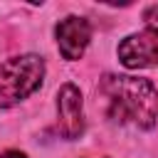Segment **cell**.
I'll return each instance as SVG.
<instances>
[{
	"label": "cell",
	"instance_id": "1",
	"mask_svg": "<svg viewBox=\"0 0 158 158\" xmlns=\"http://www.w3.org/2000/svg\"><path fill=\"white\" fill-rule=\"evenodd\" d=\"M106 96V114L118 123H133L138 128L156 126L158 118V91L148 79L106 74L99 84Z\"/></svg>",
	"mask_w": 158,
	"mask_h": 158
},
{
	"label": "cell",
	"instance_id": "2",
	"mask_svg": "<svg viewBox=\"0 0 158 158\" xmlns=\"http://www.w3.org/2000/svg\"><path fill=\"white\" fill-rule=\"evenodd\" d=\"M44 77V59L37 54L12 57L0 64V106H12L40 89Z\"/></svg>",
	"mask_w": 158,
	"mask_h": 158
},
{
	"label": "cell",
	"instance_id": "3",
	"mask_svg": "<svg viewBox=\"0 0 158 158\" xmlns=\"http://www.w3.org/2000/svg\"><path fill=\"white\" fill-rule=\"evenodd\" d=\"M118 59L128 69L156 67L158 64V35L146 30L138 35H128L118 44Z\"/></svg>",
	"mask_w": 158,
	"mask_h": 158
},
{
	"label": "cell",
	"instance_id": "4",
	"mask_svg": "<svg viewBox=\"0 0 158 158\" xmlns=\"http://www.w3.org/2000/svg\"><path fill=\"white\" fill-rule=\"evenodd\" d=\"M57 116H59V131L64 138H79L84 131V109H81V94L74 84H64L57 91Z\"/></svg>",
	"mask_w": 158,
	"mask_h": 158
},
{
	"label": "cell",
	"instance_id": "5",
	"mask_svg": "<svg viewBox=\"0 0 158 158\" xmlns=\"http://www.w3.org/2000/svg\"><path fill=\"white\" fill-rule=\"evenodd\" d=\"M57 44H59V52L64 59H79L91 40V27L84 17H77V15H69L64 20H59L57 30Z\"/></svg>",
	"mask_w": 158,
	"mask_h": 158
},
{
	"label": "cell",
	"instance_id": "6",
	"mask_svg": "<svg viewBox=\"0 0 158 158\" xmlns=\"http://www.w3.org/2000/svg\"><path fill=\"white\" fill-rule=\"evenodd\" d=\"M143 20H146L148 30L158 35V5H151V7H148V10L143 12Z\"/></svg>",
	"mask_w": 158,
	"mask_h": 158
},
{
	"label": "cell",
	"instance_id": "7",
	"mask_svg": "<svg viewBox=\"0 0 158 158\" xmlns=\"http://www.w3.org/2000/svg\"><path fill=\"white\" fill-rule=\"evenodd\" d=\"M0 158H27L25 153H20V151H7V153H2Z\"/></svg>",
	"mask_w": 158,
	"mask_h": 158
}]
</instances>
